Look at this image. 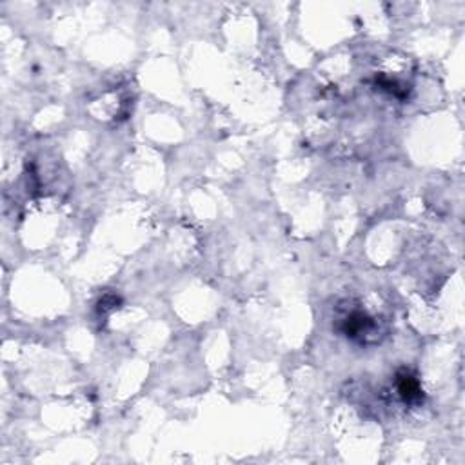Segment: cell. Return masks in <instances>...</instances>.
<instances>
[{"label":"cell","mask_w":465,"mask_h":465,"mask_svg":"<svg viewBox=\"0 0 465 465\" xmlns=\"http://www.w3.org/2000/svg\"><path fill=\"white\" fill-rule=\"evenodd\" d=\"M373 327H375L373 318H369V316L362 311H353L346 320H344V324H342V331L349 338L363 337V334L369 333Z\"/></svg>","instance_id":"cell-1"},{"label":"cell","mask_w":465,"mask_h":465,"mask_svg":"<svg viewBox=\"0 0 465 465\" xmlns=\"http://www.w3.org/2000/svg\"><path fill=\"white\" fill-rule=\"evenodd\" d=\"M397 385H398V393L404 398V401H418L422 398V387H420V382L416 380V376L411 375L409 371H400L397 376Z\"/></svg>","instance_id":"cell-2"}]
</instances>
